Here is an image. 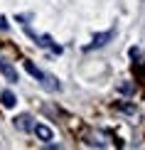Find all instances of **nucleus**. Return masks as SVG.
Returning <instances> with one entry per match:
<instances>
[{
    "instance_id": "obj_1",
    "label": "nucleus",
    "mask_w": 145,
    "mask_h": 150,
    "mask_svg": "<svg viewBox=\"0 0 145 150\" xmlns=\"http://www.w3.org/2000/svg\"><path fill=\"white\" fill-rule=\"evenodd\" d=\"M25 69H27V74H32L37 81H42V86H45L47 91H59V84H57V79H54V76H47L42 69H37L32 62H25Z\"/></svg>"
},
{
    "instance_id": "obj_2",
    "label": "nucleus",
    "mask_w": 145,
    "mask_h": 150,
    "mask_svg": "<svg viewBox=\"0 0 145 150\" xmlns=\"http://www.w3.org/2000/svg\"><path fill=\"white\" fill-rule=\"evenodd\" d=\"M12 123H15V128H17V130H22V133H30V130L35 128V123H32V116H30V113H22V116H17Z\"/></svg>"
},
{
    "instance_id": "obj_4",
    "label": "nucleus",
    "mask_w": 145,
    "mask_h": 150,
    "mask_svg": "<svg viewBox=\"0 0 145 150\" xmlns=\"http://www.w3.org/2000/svg\"><path fill=\"white\" fill-rule=\"evenodd\" d=\"M111 37H113V30H108V32H101V35H96L91 45H86V52H91V49H98V47H103L106 42L111 40Z\"/></svg>"
},
{
    "instance_id": "obj_6",
    "label": "nucleus",
    "mask_w": 145,
    "mask_h": 150,
    "mask_svg": "<svg viewBox=\"0 0 145 150\" xmlns=\"http://www.w3.org/2000/svg\"><path fill=\"white\" fill-rule=\"evenodd\" d=\"M0 101H3V106H5V108H12V106L17 103V98H15V93L3 91V93H0Z\"/></svg>"
},
{
    "instance_id": "obj_3",
    "label": "nucleus",
    "mask_w": 145,
    "mask_h": 150,
    "mask_svg": "<svg viewBox=\"0 0 145 150\" xmlns=\"http://www.w3.org/2000/svg\"><path fill=\"white\" fill-rule=\"evenodd\" d=\"M0 74H3L10 84H15V81H17V71L12 69V64H10V62H5L3 57H0Z\"/></svg>"
},
{
    "instance_id": "obj_5",
    "label": "nucleus",
    "mask_w": 145,
    "mask_h": 150,
    "mask_svg": "<svg viewBox=\"0 0 145 150\" xmlns=\"http://www.w3.org/2000/svg\"><path fill=\"white\" fill-rule=\"evenodd\" d=\"M32 130L37 133V138H40V140H45V143H49V140L54 138V130L49 128V126H45V123H37Z\"/></svg>"
}]
</instances>
